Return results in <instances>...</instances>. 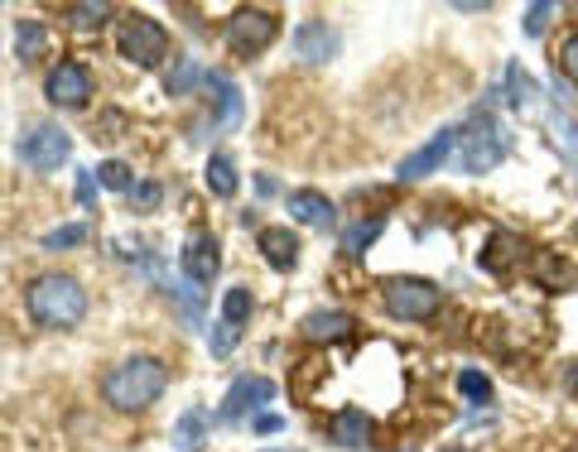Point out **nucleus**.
Here are the masks:
<instances>
[{
  "instance_id": "1a4fd4ad",
  "label": "nucleus",
  "mask_w": 578,
  "mask_h": 452,
  "mask_svg": "<svg viewBox=\"0 0 578 452\" xmlns=\"http://www.w3.org/2000/svg\"><path fill=\"white\" fill-rule=\"evenodd\" d=\"M458 136H463V130L443 126V130H439V136H434L429 144H419L415 154H405V159H401V183H419V178L439 174V169L449 164V154L458 150Z\"/></svg>"
},
{
  "instance_id": "ddd939ff",
  "label": "nucleus",
  "mask_w": 578,
  "mask_h": 452,
  "mask_svg": "<svg viewBox=\"0 0 578 452\" xmlns=\"http://www.w3.org/2000/svg\"><path fill=\"white\" fill-rule=\"evenodd\" d=\"M299 333H304V341H347L357 333V317L343 309H319L299 323Z\"/></svg>"
},
{
  "instance_id": "4468645a",
  "label": "nucleus",
  "mask_w": 578,
  "mask_h": 452,
  "mask_svg": "<svg viewBox=\"0 0 578 452\" xmlns=\"http://www.w3.org/2000/svg\"><path fill=\"white\" fill-rule=\"evenodd\" d=\"M256 246H261L270 270H294V265H299V236L289 227H261Z\"/></svg>"
},
{
  "instance_id": "39448f33",
  "label": "nucleus",
  "mask_w": 578,
  "mask_h": 452,
  "mask_svg": "<svg viewBox=\"0 0 578 452\" xmlns=\"http://www.w3.org/2000/svg\"><path fill=\"white\" fill-rule=\"evenodd\" d=\"M116 48H120V58L126 63H136V68H160L164 58H169V30L160 20H150V15H126L120 20V34H116Z\"/></svg>"
},
{
  "instance_id": "f8f14e48",
  "label": "nucleus",
  "mask_w": 578,
  "mask_h": 452,
  "mask_svg": "<svg viewBox=\"0 0 578 452\" xmlns=\"http://www.w3.org/2000/svg\"><path fill=\"white\" fill-rule=\"evenodd\" d=\"M294 54L304 58V63H328L337 54V30L328 20H304L294 30Z\"/></svg>"
},
{
  "instance_id": "dca6fc26",
  "label": "nucleus",
  "mask_w": 578,
  "mask_h": 452,
  "mask_svg": "<svg viewBox=\"0 0 578 452\" xmlns=\"http://www.w3.org/2000/svg\"><path fill=\"white\" fill-rule=\"evenodd\" d=\"M328 433H333V443H337V448L361 452V448L371 443V419H367V409H357V405L337 409V414H333V424H328Z\"/></svg>"
},
{
  "instance_id": "a878e982",
  "label": "nucleus",
  "mask_w": 578,
  "mask_h": 452,
  "mask_svg": "<svg viewBox=\"0 0 578 452\" xmlns=\"http://www.w3.org/2000/svg\"><path fill=\"white\" fill-rule=\"evenodd\" d=\"M535 279L545 289H564V285H569V265L554 260V255H535Z\"/></svg>"
},
{
  "instance_id": "5701e85b",
  "label": "nucleus",
  "mask_w": 578,
  "mask_h": 452,
  "mask_svg": "<svg viewBox=\"0 0 578 452\" xmlns=\"http://www.w3.org/2000/svg\"><path fill=\"white\" fill-rule=\"evenodd\" d=\"M44 44H48V30L39 20H20V34H15V48H20V58L24 63H34V58L44 54Z\"/></svg>"
},
{
  "instance_id": "0eeeda50",
  "label": "nucleus",
  "mask_w": 578,
  "mask_h": 452,
  "mask_svg": "<svg viewBox=\"0 0 578 452\" xmlns=\"http://www.w3.org/2000/svg\"><path fill=\"white\" fill-rule=\"evenodd\" d=\"M15 154H20L24 169H34V174H54L58 164H68L72 140H68V130H58V126H48V120H39V126H30L20 136Z\"/></svg>"
},
{
  "instance_id": "aec40b11",
  "label": "nucleus",
  "mask_w": 578,
  "mask_h": 452,
  "mask_svg": "<svg viewBox=\"0 0 578 452\" xmlns=\"http://www.w3.org/2000/svg\"><path fill=\"white\" fill-rule=\"evenodd\" d=\"M381 231H385L381 217H371V222H352L343 231V255H352V260H357V255H367V246L381 236Z\"/></svg>"
},
{
  "instance_id": "c756f323",
  "label": "nucleus",
  "mask_w": 578,
  "mask_h": 452,
  "mask_svg": "<svg viewBox=\"0 0 578 452\" xmlns=\"http://www.w3.org/2000/svg\"><path fill=\"white\" fill-rule=\"evenodd\" d=\"M126 198H130V207H140V212H154V207L164 202V188H160V183H136Z\"/></svg>"
},
{
  "instance_id": "f704fd0d",
  "label": "nucleus",
  "mask_w": 578,
  "mask_h": 452,
  "mask_svg": "<svg viewBox=\"0 0 578 452\" xmlns=\"http://www.w3.org/2000/svg\"><path fill=\"white\" fill-rule=\"evenodd\" d=\"M251 429H256V433H280V429H285V419H280V414H261V419L251 424Z\"/></svg>"
},
{
  "instance_id": "a211bd4d",
  "label": "nucleus",
  "mask_w": 578,
  "mask_h": 452,
  "mask_svg": "<svg viewBox=\"0 0 578 452\" xmlns=\"http://www.w3.org/2000/svg\"><path fill=\"white\" fill-rule=\"evenodd\" d=\"M208 409L203 405H193V409H184V419L174 424V448L178 452H203V438H208Z\"/></svg>"
},
{
  "instance_id": "473e14b6",
  "label": "nucleus",
  "mask_w": 578,
  "mask_h": 452,
  "mask_svg": "<svg viewBox=\"0 0 578 452\" xmlns=\"http://www.w3.org/2000/svg\"><path fill=\"white\" fill-rule=\"evenodd\" d=\"M550 15H554V5H530L525 10V34H530V39H540V34H545Z\"/></svg>"
},
{
  "instance_id": "c85d7f7f",
  "label": "nucleus",
  "mask_w": 578,
  "mask_h": 452,
  "mask_svg": "<svg viewBox=\"0 0 578 452\" xmlns=\"http://www.w3.org/2000/svg\"><path fill=\"white\" fill-rule=\"evenodd\" d=\"M458 390H463L467 399H477V405H487V399H492V381L482 371H463V375H458Z\"/></svg>"
},
{
  "instance_id": "f257e3e1",
  "label": "nucleus",
  "mask_w": 578,
  "mask_h": 452,
  "mask_svg": "<svg viewBox=\"0 0 578 452\" xmlns=\"http://www.w3.org/2000/svg\"><path fill=\"white\" fill-rule=\"evenodd\" d=\"M24 309L48 333H68V327H78L88 317V289L72 275H39L30 285V294H24Z\"/></svg>"
},
{
  "instance_id": "9d476101",
  "label": "nucleus",
  "mask_w": 578,
  "mask_h": 452,
  "mask_svg": "<svg viewBox=\"0 0 578 452\" xmlns=\"http://www.w3.org/2000/svg\"><path fill=\"white\" fill-rule=\"evenodd\" d=\"M217 270H222V241L212 231H193L184 246V275L193 285H212Z\"/></svg>"
},
{
  "instance_id": "7ed1b4c3",
  "label": "nucleus",
  "mask_w": 578,
  "mask_h": 452,
  "mask_svg": "<svg viewBox=\"0 0 578 452\" xmlns=\"http://www.w3.org/2000/svg\"><path fill=\"white\" fill-rule=\"evenodd\" d=\"M506 150H511L506 126L492 112H477L473 126L458 136V169H463V174H492L506 159Z\"/></svg>"
},
{
  "instance_id": "6ab92c4d",
  "label": "nucleus",
  "mask_w": 578,
  "mask_h": 452,
  "mask_svg": "<svg viewBox=\"0 0 578 452\" xmlns=\"http://www.w3.org/2000/svg\"><path fill=\"white\" fill-rule=\"evenodd\" d=\"M193 88H208V68H203L198 58H178L174 72L164 78V92L169 96H188Z\"/></svg>"
},
{
  "instance_id": "4be33fe9",
  "label": "nucleus",
  "mask_w": 578,
  "mask_h": 452,
  "mask_svg": "<svg viewBox=\"0 0 578 452\" xmlns=\"http://www.w3.org/2000/svg\"><path fill=\"white\" fill-rule=\"evenodd\" d=\"M506 102H511V106H521V112H525L530 102H535V78H530V72H525L521 63H511V68H506Z\"/></svg>"
},
{
  "instance_id": "6e6552de",
  "label": "nucleus",
  "mask_w": 578,
  "mask_h": 452,
  "mask_svg": "<svg viewBox=\"0 0 578 452\" xmlns=\"http://www.w3.org/2000/svg\"><path fill=\"white\" fill-rule=\"evenodd\" d=\"M92 88H96V82H92V68H88V63H78V58L58 63V68L44 78L48 102H54V106H63V112H78V106H88Z\"/></svg>"
},
{
  "instance_id": "412c9836",
  "label": "nucleus",
  "mask_w": 578,
  "mask_h": 452,
  "mask_svg": "<svg viewBox=\"0 0 578 452\" xmlns=\"http://www.w3.org/2000/svg\"><path fill=\"white\" fill-rule=\"evenodd\" d=\"M208 188L217 193V198H236V164L227 154L208 159Z\"/></svg>"
},
{
  "instance_id": "423d86ee",
  "label": "nucleus",
  "mask_w": 578,
  "mask_h": 452,
  "mask_svg": "<svg viewBox=\"0 0 578 452\" xmlns=\"http://www.w3.org/2000/svg\"><path fill=\"white\" fill-rule=\"evenodd\" d=\"M275 34H280V15L275 10H261V5H251V10H236L232 20H227V48H232L236 58H256L265 54V48L275 44Z\"/></svg>"
},
{
  "instance_id": "20e7f679",
  "label": "nucleus",
  "mask_w": 578,
  "mask_h": 452,
  "mask_svg": "<svg viewBox=\"0 0 578 452\" xmlns=\"http://www.w3.org/2000/svg\"><path fill=\"white\" fill-rule=\"evenodd\" d=\"M381 299H385V313L401 317V323H429V317H439V309H443L439 285H429V279H419V275L385 279Z\"/></svg>"
},
{
  "instance_id": "f03ea898",
  "label": "nucleus",
  "mask_w": 578,
  "mask_h": 452,
  "mask_svg": "<svg viewBox=\"0 0 578 452\" xmlns=\"http://www.w3.org/2000/svg\"><path fill=\"white\" fill-rule=\"evenodd\" d=\"M164 385H169L164 361L130 357V361H120V366H112V371H106L102 395H106V405L120 409V414H144V409L154 405V399L164 395Z\"/></svg>"
},
{
  "instance_id": "b1692460",
  "label": "nucleus",
  "mask_w": 578,
  "mask_h": 452,
  "mask_svg": "<svg viewBox=\"0 0 578 452\" xmlns=\"http://www.w3.org/2000/svg\"><path fill=\"white\" fill-rule=\"evenodd\" d=\"M256 313V299H251V289L246 285H236V289H227V299H222V323H232L241 327L246 317Z\"/></svg>"
},
{
  "instance_id": "c9c22d12",
  "label": "nucleus",
  "mask_w": 578,
  "mask_h": 452,
  "mask_svg": "<svg viewBox=\"0 0 578 452\" xmlns=\"http://www.w3.org/2000/svg\"><path fill=\"white\" fill-rule=\"evenodd\" d=\"M265 452H299V448H265Z\"/></svg>"
},
{
  "instance_id": "9b49d317",
  "label": "nucleus",
  "mask_w": 578,
  "mask_h": 452,
  "mask_svg": "<svg viewBox=\"0 0 578 452\" xmlns=\"http://www.w3.org/2000/svg\"><path fill=\"white\" fill-rule=\"evenodd\" d=\"M275 399V385L265 381V375H241V381L227 390V399H222V414L217 419L222 424H232V419H241L246 409H256V405H270Z\"/></svg>"
},
{
  "instance_id": "bb28decb",
  "label": "nucleus",
  "mask_w": 578,
  "mask_h": 452,
  "mask_svg": "<svg viewBox=\"0 0 578 452\" xmlns=\"http://www.w3.org/2000/svg\"><path fill=\"white\" fill-rule=\"evenodd\" d=\"M96 183H102V188H116V193L136 188V183H130V164H120V159H106V164L96 169Z\"/></svg>"
},
{
  "instance_id": "72a5a7b5",
  "label": "nucleus",
  "mask_w": 578,
  "mask_h": 452,
  "mask_svg": "<svg viewBox=\"0 0 578 452\" xmlns=\"http://www.w3.org/2000/svg\"><path fill=\"white\" fill-rule=\"evenodd\" d=\"M78 202L82 207L96 202V169H82V174H78Z\"/></svg>"
},
{
  "instance_id": "2f4dec72",
  "label": "nucleus",
  "mask_w": 578,
  "mask_h": 452,
  "mask_svg": "<svg viewBox=\"0 0 578 452\" xmlns=\"http://www.w3.org/2000/svg\"><path fill=\"white\" fill-rule=\"evenodd\" d=\"M236 337H241V327H232V323H217V333H212V357H227V351L236 347Z\"/></svg>"
},
{
  "instance_id": "393cba45",
  "label": "nucleus",
  "mask_w": 578,
  "mask_h": 452,
  "mask_svg": "<svg viewBox=\"0 0 578 452\" xmlns=\"http://www.w3.org/2000/svg\"><path fill=\"white\" fill-rule=\"evenodd\" d=\"M63 15L72 30H102V24L112 20V5H68Z\"/></svg>"
},
{
  "instance_id": "2eb2a0df",
  "label": "nucleus",
  "mask_w": 578,
  "mask_h": 452,
  "mask_svg": "<svg viewBox=\"0 0 578 452\" xmlns=\"http://www.w3.org/2000/svg\"><path fill=\"white\" fill-rule=\"evenodd\" d=\"M289 217H294V222H304V227H319V231L337 227V207L323 198V193H313V188L289 193Z\"/></svg>"
},
{
  "instance_id": "cd10ccee",
  "label": "nucleus",
  "mask_w": 578,
  "mask_h": 452,
  "mask_svg": "<svg viewBox=\"0 0 578 452\" xmlns=\"http://www.w3.org/2000/svg\"><path fill=\"white\" fill-rule=\"evenodd\" d=\"M82 241H88V227L72 222V227L48 231V236H44V251H68V246H82Z\"/></svg>"
},
{
  "instance_id": "7c9ffc66",
  "label": "nucleus",
  "mask_w": 578,
  "mask_h": 452,
  "mask_svg": "<svg viewBox=\"0 0 578 452\" xmlns=\"http://www.w3.org/2000/svg\"><path fill=\"white\" fill-rule=\"evenodd\" d=\"M559 68H564V78H569L574 88H578V30H574L569 39H564V48H559Z\"/></svg>"
},
{
  "instance_id": "f3484780",
  "label": "nucleus",
  "mask_w": 578,
  "mask_h": 452,
  "mask_svg": "<svg viewBox=\"0 0 578 452\" xmlns=\"http://www.w3.org/2000/svg\"><path fill=\"white\" fill-rule=\"evenodd\" d=\"M521 255H525L521 236H511V231H497V236H492V246L482 251V270H487V275H506L511 265H521Z\"/></svg>"
}]
</instances>
